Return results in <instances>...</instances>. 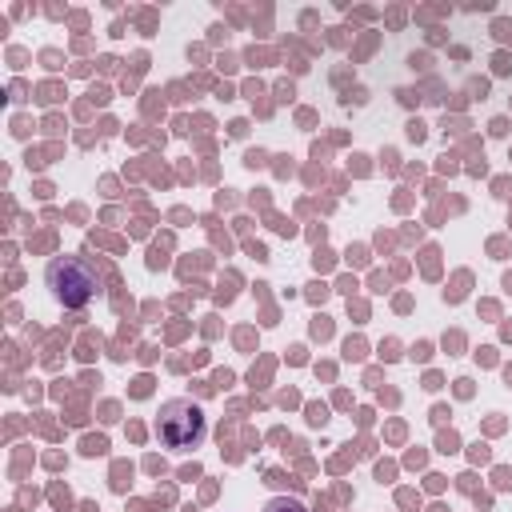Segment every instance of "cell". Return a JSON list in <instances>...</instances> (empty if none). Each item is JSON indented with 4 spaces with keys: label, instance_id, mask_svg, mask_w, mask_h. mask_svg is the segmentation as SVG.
Masks as SVG:
<instances>
[{
    "label": "cell",
    "instance_id": "7a4b0ae2",
    "mask_svg": "<svg viewBox=\"0 0 512 512\" xmlns=\"http://www.w3.org/2000/svg\"><path fill=\"white\" fill-rule=\"evenodd\" d=\"M156 436L164 448L172 452H192L204 444L208 436V416L200 412V404L176 396V400H164L160 412H156Z\"/></svg>",
    "mask_w": 512,
    "mask_h": 512
},
{
    "label": "cell",
    "instance_id": "3957f363",
    "mask_svg": "<svg viewBox=\"0 0 512 512\" xmlns=\"http://www.w3.org/2000/svg\"><path fill=\"white\" fill-rule=\"evenodd\" d=\"M260 512H308L300 500H292V496H276V500H268Z\"/></svg>",
    "mask_w": 512,
    "mask_h": 512
},
{
    "label": "cell",
    "instance_id": "6da1fadb",
    "mask_svg": "<svg viewBox=\"0 0 512 512\" xmlns=\"http://www.w3.org/2000/svg\"><path fill=\"white\" fill-rule=\"evenodd\" d=\"M44 280L52 288V296L64 304V308H84L88 300L100 296V272L88 256H56L48 268H44Z\"/></svg>",
    "mask_w": 512,
    "mask_h": 512
}]
</instances>
